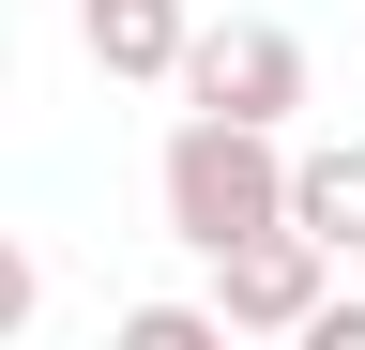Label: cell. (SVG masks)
Instances as JSON below:
<instances>
[{
  "mask_svg": "<svg viewBox=\"0 0 365 350\" xmlns=\"http://www.w3.org/2000/svg\"><path fill=\"white\" fill-rule=\"evenodd\" d=\"M153 198H168V244L213 259V244H244V229L289 213V138H274V122H213V107H182L168 153H153Z\"/></svg>",
  "mask_w": 365,
  "mask_h": 350,
  "instance_id": "cell-1",
  "label": "cell"
},
{
  "mask_svg": "<svg viewBox=\"0 0 365 350\" xmlns=\"http://www.w3.org/2000/svg\"><path fill=\"white\" fill-rule=\"evenodd\" d=\"M168 92L213 107V122H274V138H289V107H304V31H289V16H182Z\"/></svg>",
  "mask_w": 365,
  "mask_h": 350,
  "instance_id": "cell-2",
  "label": "cell"
},
{
  "mask_svg": "<svg viewBox=\"0 0 365 350\" xmlns=\"http://www.w3.org/2000/svg\"><path fill=\"white\" fill-rule=\"evenodd\" d=\"M319 289H335V259H319L289 213H274V229H244V244H213V320H228V335H304Z\"/></svg>",
  "mask_w": 365,
  "mask_h": 350,
  "instance_id": "cell-3",
  "label": "cell"
},
{
  "mask_svg": "<svg viewBox=\"0 0 365 350\" xmlns=\"http://www.w3.org/2000/svg\"><path fill=\"white\" fill-rule=\"evenodd\" d=\"M182 16H198V0H76V46H91V76H137V92H168Z\"/></svg>",
  "mask_w": 365,
  "mask_h": 350,
  "instance_id": "cell-4",
  "label": "cell"
},
{
  "mask_svg": "<svg viewBox=\"0 0 365 350\" xmlns=\"http://www.w3.org/2000/svg\"><path fill=\"white\" fill-rule=\"evenodd\" d=\"M289 229H304L319 259H365V138L289 153Z\"/></svg>",
  "mask_w": 365,
  "mask_h": 350,
  "instance_id": "cell-5",
  "label": "cell"
},
{
  "mask_svg": "<svg viewBox=\"0 0 365 350\" xmlns=\"http://www.w3.org/2000/svg\"><path fill=\"white\" fill-rule=\"evenodd\" d=\"M122 350H228L213 304H122Z\"/></svg>",
  "mask_w": 365,
  "mask_h": 350,
  "instance_id": "cell-6",
  "label": "cell"
},
{
  "mask_svg": "<svg viewBox=\"0 0 365 350\" xmlns=\"http://www.w3.org/2000/svg\"><path fill=\"white\" fill-rule=\"evenodd\" d=\"M31 320H46V259L0 229V335H31Z\"/></svg>",
  "mask_w": 365,
  "mask_h": 350,
  "instance_id": "cell-7",
  "label": "cell"
}]
</instances>
